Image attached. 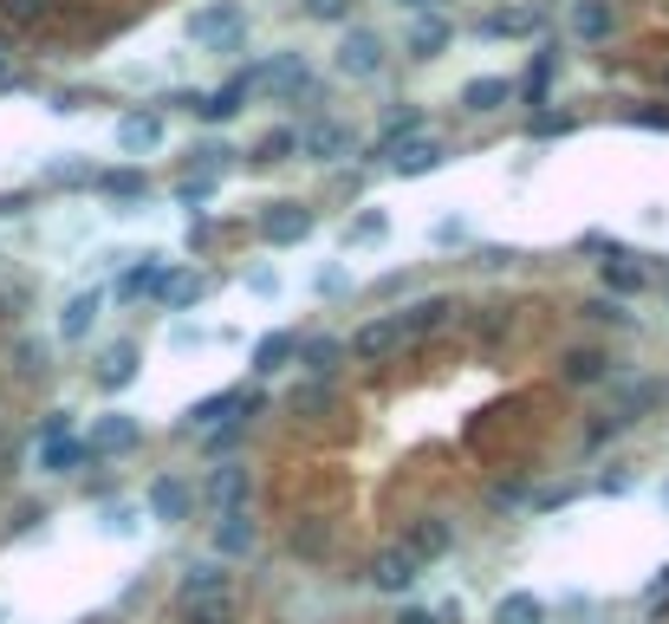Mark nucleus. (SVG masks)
I'll return each instance as SVG.
<instances>
[{"instance_id":"obj_1","label":"nucleus","mask_w":669,"mask_h":624,"mask_svg":"<svg viewBox=\"0 0 669 624\" xmlns=\"http://www.w3.org/2000/svg\"><path fill=\"white\" fill-rule=\"evenodd\" d=\"M241 33H247V7L241 0H215V7L189 13V39L195 46H241Z\"/></svg>"},{"instance_id":"obj_2","label":"nucleus","mask_w":669,"mask_h":624,"mask_svg":"<svg viewBox=\"0 0 669 624\" xmlns=\"http://www.w3.org/2000/svg\"><path fill=\"white\" fill-rule=\"evenodd\" d=\"M384 33L377 26H345V39H338V72L345 78H377L384 72Z\"/></svg>"},{"instance_id":"obj_3","label":"nucleus","mask_w":669,"mask_h":624,"mask_svg":"<svg viewBox=\"0 0 669 624\" xmlns=\"http://www.w3.org/2000/svg\"><path fill=\"white\" fill-rule=\"evenodd\" d=\"M247 91H260V65H247V72H234L228 85H215V91H202V104H195V117H202V124H234V117L247 111Z\"/></svg>"},{"instance_id":"obj_4","label":"nucleus","mask_w":669,"mask_h":624,"mask_svg":"<svg viewBox=\"0 0 669 624\" xmlns=\"http://www.w3.org/2000/svg\"><path fill=\"white\" fill-rule=\"evenodd\" d=\"M449 46H455V20H449V13H416V20H410V33H403V52H410L416 65L442 59Z\"/></svg>"},{"instance_id":"obj_5","label":"nucleus","mask_w":669,"mask_h":624,"mask_svg":"<svg viewBox=\"0 0 669 624\" xmlns=\"http://www.w3.org/2000/svg\"><path fill=\"white\" fill-rule=\"evenodd\" d=\"M143 508H150V521L182 527V521L195 514V488H189L182 475H156V482H150V495H143Z\"/></svg>"},{"instance_id":"obj_6","label":"nucleus","mask_w":669,"mask_h":624,"mask_svg":"<svg viewBox=\"0 0 669 624\" xmlns=\"http://www.w3.org/2000/svg\"><path fill=\"white\" fill-rule=\"evenodd\" d=\"M260 91H273V98H306V91H312L306 52H273V59L260 65Z\"/></svg>"},{"instance_id":"obj_7","label":"nucleus","mask_w":669,"mask_h":624,"mask_svg":"<svg viewBox=\"0 0 669 624\" xmlns=\"http://www.w3.org/2000/svg\"><path fill=\"white\" fill-rule=\"evenodd\" d=\"M416 137H429V111H423V104H403V111H390V117H384V130L371 137V156H384V163H390V156H397L403 143H416Z\"/></svg>"},{"instance_id":"obj_8","label":"nucleus","mask_w":669,"mask_h":624,"mask_svg":"<svg viewBox=\"0 0 669 624\" xmlns=\"http://www.w3.org/2000/svg\"><path fill=\"white\" fill-rule=\"evenodd\" d=\"M163 137H169L163 111H130V117H117V156H156Z\"/></svg>"},{"instance_id":"obj_9","label":"nucleus","mask_w":669,"mask_h":624,"mask_svg":"<svg viewBox=\"0 0 669 624\" xmlns=\"http://www.w3.org/2000/svg\"><path fill=\"white\" fill-rule=\"evenodd\" d=\"M260 234H267L273 247H299V241L312 234V208H306V202H267V208H260Z\"/></svg>"},{"instance_id":"obj_10","label":"nucleus","mask_w":669,"mask_h":624,"mask_svg":"<svg viewBox=\"0 0 669 624\" xmlns=\"http://www.w3.org/2000/svg\"><path fill=\"white\" fill-rule=\"evenodd\" d=\"M416 580H423V560H416L410 547H384V553L371 560V586H377V593H390V599H397V593H410Z\"/></svg>"},{"instance_id":"obj_11","label":"nucleus","mask_w":669,"mask_h":624,"mask_svg":"<svg viewBox=\"0 0 669 624\" xmlns=\"http://www.w3.org/2000/svg\"><path fill=\"white\" fill-rule=\"evenodd\" d=\"M546 26V7H533V0H520V7H494V13H481V33L488 39H533Z\"/></svg>"},{"instance_id":"obj_12","label":"nucleus","mask_w":669,"mask_h":624,"mask_svg":"<svg viewBox=\"0 0 669 624\" xmlns=\"http://www.w3.org/2000/svg\"><path fill=\"white\" fill-rule=\"evenodd\" d=\"M137 443H143V423H137L130 410H111V417L91 423V456H124V449H137Z\"/></svg>"},{"instance_id":"obj_13","label":"nucleus","mask_w":669,"mask_h":624,"mask_svg":"<svg viewBox=\"0 0 669 624\" xmlns=\"http://www.w3.org/2000/svg\"><path fill=\"white\" fill-rule=\"evenodd\" d=\"M254 547H260V527H254L247 508H234V514L215 521V560H247Z\"/></svg>"},{"instance_id":"obj_14","label":"nucleus","mask_w":669,"mask_h":624,"mask_svg":"<svg viewBox=\"0 0 669 624\" xmlns=\"http://www.w3.org/2000/svg\"><path fill=\"white\" fill-rule=\"evenodd\" d=\"M202 293H208V273H195V267H169V280L156 286L163 313H195V306H202Z\"/></svg>"},{"instance_id":"obj_15","label":"nucleus","mask_w":669,"mask_h":624,"mask_svg":"<svg viewBox=\"0 0 669 624\" xmlns=\"http://www.w3.org/2000/svg\"><path fill=\"white\" fill-rule=\"evenodd\" d=\"M397 319H403L410 339H429V332H442V326L455 319V300H449V293H429V300H410Z\"/></svg>"},{"instance_id":"obj_16","label":"nucleus","mask_w":669,"mask_h":624,"mask_svg":"<svg viewBox=\"0 0 669 624\" xmlns=\"http://www.w3.org/2000/svg\"><path fill=\"white\" fill-rule=\"evenodd\" d=\"M403 339H410V332H403V319H397V313H384V319H371V326H358V339H351V352L377 365V358H390V352H397Z\"/></svg>"},{"instance_id":"obj_17","label":"nucleus","mask_w":669,"mask_h":624,"mask_svg":"<svg viewBox=\"0 0 669 624\" xmlns=\"http://www.w3.org/2000/svg\"><path fill=\"white\" fill-rule=\"evenodd\" d=\"M85 462H91V436H78V430L39 443V469H46V475H78Z\"/></svg>"},{"instance_id":"obj_18","label":"nucleus","mask_w":669,"mask_h":624,"mask_svg":"<svg viewBox=\"0 0 669 624\" xmlns=\"http://www.w3.org/2000/svg\"><path fill=\"white\" fill-rule=\"evenodd\" d=\"M403 547L429 566V560H442V553L455 547V527H449L442 514H423V521H410V540H403Z\"/></svg>"},{"instance_id":"obj_19","label":"nucleus","mask_w":669,"mask_h":624,"mask_svg":"<svg viewBox=\"0 0 669 624\" xmlns=\"http://www.w3.org/2000/svg\"><path fill=\"white\" fill-rule=\"evenodd\" d=\"M215 593H228V560H195V566H182V586H176V599L189 606V599H215Z\"/></svg>"},{"instance_id":"obj_20","label":"nucleus","mask_w":669,"mask_h":624,"mask_svg":"<svg viewBox=\"0 0 669 624\" xmlns=\"http://www.w3.org/2000/svg\"><path fill=\"white\" fill-rule=\"evenodd\" d=\"M572 33H579L586 46H605V39L618 33V7H612V0H572Z\"/></svg>"},{"instance_id":"obj_21","label":"nucleus","mask_w":669,"mask_h":624,"mask_svg":"<svg viewBox=\"0 0 669 624\" xmlns=\"http://www.w3.org/2000/svg\"><path fill=\"white\" fill-rule=\"evenodd\" d=\"M507 98H520V78L488 72V78H468V85H462V111H501Z\"/></svg>"},{"instance_id":"obj_22","label":"nucleus","mask_w":669,"mask_h":624,"mask_svg":"<svg viewBox=\"0 0 669 624\" xmlns=\"http://www.w3.org/2000/svg\"><path fill=\"white\" fill-rule=\"evenodd\" d=\"M351 150H358V130L338 124V117L319 124V130H306V156H312V163H338V156H351Z\"/></svg>"},{"instance_id":"obj_23","label":"nucleus","mask_w":669,"mask_h":624,"mask_svg":"<svg viewBox=\"0 0 669 624\" xmlns=\"http://www.w3.org/2000/svg\"><path fill=\"white\" fill-rule=\"evenodd\" d=\"M599 273H605V293H612V300H638V293L651 286V273H644L631 254H612V260H599Z\"/></svg>"},{"instance_id":"obj_24","label":"nucleus","mask_w":669,"mask_h":624,"mask_svg":"<svg viewBox=\"0 0 669 624\" xmlns=\"http://www.w3.org/2000/svg\"><path fill=\"white\" fill-rule=\"evenodd\" d=\"M98 313H104V293L91 286V293H78L65 313H59V339L65 345H78V339H91V326H98Z\"/></svg>"},{"instance_id":"obj_25","label":"nucleus","mask_w":669,"mask_h":624,"mask_svg":"<svg viewBox=\"0 0 669 624\" xmlns=\"http://www.w3.org/2000/svg\"><path fill=\"white\" fill-rule=\"evenodd\" d=\"M130 384H137V345L117 339V345L98 358V391H130Z\"/></svg>"},{"instance_id":"obj_26","label":"nucleus","mask_w":669,"mask_h":624,"mask_svg":"<svg viewBox=\"0 0 669 624\" xmlns=\"http://www.w3.org/2000/svg\"><path fill=\"white\" fill-rule=\"evenodd\" d=\"M559 378H566V384H605V378H612V358H605L599 345H572V352L559 358Z\"/></svg>"},{"instance_id":"obj_27","label":"nucleus","mask_w":669,"mask_h":624,"mask_svg":"<svg viewBox=\"0 0 669 624\" xmlns=\"http://www.w3.org/2000/svg\"><path fill=\"white\" fill-rule=\"evenodd\" d=\"M390 169H397V176H429V169H442V137L429 130V137L403 143V150L390 156Z\"/></svg>"},{"instance_id":"obj_28","label":"nucleus","mask_w":669,"mask_h":624,"mask_svg":"<svg viewBox=\"0 0 669 624\" xmlns=\"http://www.w3.org/2000/svg\"><path fill=\"white\" fill-rule=\"evenodd\" d=\"M163 280H169V260H163V254H137V267L117 280V300H143V293H156Z\"/></svg>"},{"instance_id":"obj_29","label":"nucleus","mask_w":669,"mask_h":624,"mask_svg":"<svg viewBox=\"0 0 669 624\" xmlns=\"http://www.w3.org/2000/svg\"><path fill=\"white\" fill-rule=\"evenodd\" d=\"M299 345H306V339H293V332H267V339L254 345V371H260V378H273V371L299 365Z\"/></svg>"},{"instance_id":"obj_30","label":"nucleus","mask_w":669,"mask_h":624,"mask_svg":"<svg viewBox=\"0 0 669 624\" xmlns=\"http://www.w3.org/2000/svg\"><path fill=\"white\" fill-rule=\"evenodd\" d=\"M208 501H215L221 514L247 508V469H241V462H221V469L208 475Z\"/></svg>"},{"instance_id":"obj_31","label":"nucleus","mask_w":669,"mask_h":624,"mask_svg":"<svg viewBox=\"0 0 669 624\" xmlns=\"http://www.w3.org/2000/svg\"><path fill=\"white\" fill-rule=\"evenodd\" d=\"M553 72H559V52H553V46H540V59H533V65H527V78H520V98H527V104H546Z\"/></svg>"},{"instance_id":"obj_32","label":"nucleus","mask_w":669,"mask_h":624,"mask_svg":"<svg viewBox=\"0 0 669 624\" xmlns=\"http://www.w3.org/2000/svg\"><path fill=\"white\" fill-rule=\"evenodd\" d=\"M98 182H104V195H111V202H143V195H150V176H143L137 163H124V169H104Z\"/></svg>"},{"instance_id":"obj_33","label":"nucleus","mask_w":669,"mask_h":624,"mask_svg":"<svg viewBox=\"0 0 669 624\" xmlns=\"http://www.w3.org/2000/svg\"><path fill=\"white\" fill-rule=\"evenodd\" d=\"M345 352H351V345H338V339H306V345H299V365H306L312 378H332V371L345 365Z\"/></svg>"},{"instance_id":"obj_34","label":"nucleus","mask_w":669,"mask_h":624,"mask_svg":"<svg viewBox=\"0 0 669 624\" xmlns=\"http://www.w3.org/2000/svg\"><path fill=\"white\" fill-rule=\"evenodd\" d=\"M221 417H241V391H215V397H202V404H189V430H208V423H221Z\"/></svg>"},{"instance_id":"obj_35","label":"nucleus","mask_w":669,"mask_h":624,"mask_svg":"<svg viewBox=\"0 0 669 624\" xmlns=\"http://www.w3.org/2000/svg\"><path fill=\"white\" fill-rule=\"evenodd\" d=\"M494 624H546V599H533V593H507V599L494 606Z\"/></svg>"},{"instance_id":"obj_36","label":"nucleus","mask_w":669,"mask_h":624,"mask_svg":"<svg viewBox=\"0 0 669 624\" xmlns=\"http://www.w3.org/2000/svg\"><path fill=\"white\" fill-rule=\"evenodd\" d=\"M384 234H390V215H384V208H364V215L345 221V247H371V241H384Z\"/></svg>"},{"instance_id":"obj_37","label":"nucleus","mask_w":669,"mask_h":624,"mask_svg":"<svg viewBox=\"0 0 669 624\" xmlns=\"http://www.w3.org/2000/svg\"><path fill=\"white\" fill-rule=\"evenodd\" d=\"M13 371H20L26 384L46 378V371H52V345H46V339H20V345H13Z\"/></svg>"},{"instance_id":"obj_38","label":"nucleus","mask_w":669,"mask_h":624,"mask_svg":"<svg viewBox=\"0 0 669 624\" xmlns=\"http://www.w3.org/2000/svg\"><path fill=\"white\" fill-rule=\"evenodd\" d=\"M182 624H234V599L215 593V599H189L182 606Z\"/></svg>"},{"instance_id":"obj_39","label":"nucleus","mask_w":669,"mask_h":624,"mask_svg":"<svg viewBox=\"0 0 669 624\" xmlns=\"http://www.w3.org/2000/svg\"><path fill=\"white\" fill-rule=\"evenodd\" d=\"M293 150H306V137H299V130H267V137H260V150H254V156H260V163H286V156H293Z\"/></svg>"},{"instance_id":"obj_40","label":"nucleus","mask_w":669,"mask_h":624,"mask_svg":"<svg viewBox=\"0 0 669 624\" xmlns=\"http://www.w3.org/2000/svg\"><path fill=\"white\" fill-rule=\"evenodd\" d=\"M228 156H234L228 143H195V150H189V169H195V176H221Z\"/></svg>"},{"instance_id":"obj_41","label":"nucleus","mask_w":669,"mask_h":624,"mask_svg":"<svg viewBox=\"0 0 669 624\" xmlns=\"http://www.w3.org/2000/svg\"><path fill=\"white\" fill-rule=\"evenodd\" d=\"M0 13H7L13 26H39V20L52 13V0H0Z\"/></svg>"},{"instance_id":"obj_42","label":"nucleus","mask_w":669,"mask_h":624,"mask_svg":"<svg viewBox=\"0 0 669 624\" xmlns=\"http://www.w3.org/2000/svg\"><path fill=\"white\" fill-rule=\"evenodd\" d=\"M579 313H586V319H592V326H625V319H631V313H625V306H618V300H612V293H605V300H586V306H579Z\"/></svg>"},{"instance_id":"obj_43","label":"nucleus","mask_w":669,"mask_h":624,"mask_svg":"<svg viewBox=\"0 0 669 624\" xmlns=\"http://www.w3.org/2000/svg\"><path fill=\"white\" fill-rule=\"evenodd\" d=\"M98 527H104V534H117V540H130V534H137V508H124V501H117V508H104V521H98Z\"/></svg>"},{"instance_id":"obj_44","label":"nucleus","mask_w":669,"mask_h":624,"mask_svg":"<svg viewBox=\"0 0 669 624\" xmlns=\"http://www.w3.org/2000/svg\"><path fill=\"white\" fill-rule=\"evenodd\" d=\"M527 130H533V137H566V130H572V117H566V111H533V124H527Z\"/></svg>"},{"instance_id":"obj_45","label":"nucleus","mask_w":669,"mask_h":624,"mask_svg":"<svg viewBox=\"0 0 669 624\" xmlns=\"http://www.w3.org/2000/svg\"><path fill=\"white\" fill-rule=\"evenodd\" d=\"M319 547H325V527H319V521H306V527H293V553H306V560H312Z\"/></svg>"},{"instance_id":"obj_46","label":"nucleus","mask_w":669,"mask_h":624,"mask_svg":"<svg viewBox=\"0 0 669 624\" xmlns=\"http://www.w3.org/2000/svg\"><path fill=\"white\" fill-rule=\"evenodd\" d=\"M306 20H351V0H306Z\"/></svg>"},{"instance_id":"obj_47","label":"nucleus","mask_w":669,"mask_h":624,"mask_svg":"<svg viewBox=\"0 0 669 624\" xmlns=\"http://www.w3.org/2000/svg\"><path fill=\"white\" fill-rule=\"evenodd\" d=\"M625 124H644V130H669V104H651V111H625Z\"/></svg>"},{"instance_id":"obj_48","label":"nucleus","mask_w":669,"mask_h":624,"mask_svg":"<svg viewBox=\"0 0 669 624\" xmlns=\"http://www.w3.org/2000/svg\"><path fill=\"white\" fill-rule=\"evenodd\" d=\"M176 195H182V202H208V195H215V176H189Z\"/></svg>"},{"instance_id":"obj_49","label":"nucleus","mask_w":669,"mask_h":624,"mask_svg":"<svg viewBox=\"0 0 669 624\" xmlns=\"http://www.w3.org/2000/svg\"><path fill=\"white\" fill-rule=\"evenodd\" d=\"M52 436H72V410H52V417L39 423V443H52Z\"/></svg>"},{"instance_id":"obj_50","label":"nucleus","mask_w":669,"mask_h":624,"mask_svg":"<svg viewBox=\"0 0 669 624\" xmlns=\"http://www.w3.org/2000/svg\"><path fill=\"white\" fill-rule=\"evenodd\" d=\"M247 293H260V300H267V293H280V273H267V267H254V273H247Z\"/></svg>"},{"instance_id":"obj_51","label":"nucleus","mask_w":669,"mask_h":624,"mask_svg":"<svg viewBox=\"0 0 669 624\" xmlns=\"http://www.w3.org/2000/svg\"><path fill=\"white\" fill-rule=\"evenodd\" d=\"M312 286H319V293H345V286H351V280H345V273H338V267H319V280H312Z\"/></svg>"},{"instance_id":"obj_52","label":"nucleus","mask_w":669,"mask_h":624,"mask_svg":"<svg viewBox=\"0 0 669 624\" xmlns=\"http://www.w3.org/2000/svg\"><path fill=\"white\" fill-rule=\"evenodd\" d=\"M267 410V391H241V417L234 423H247V417H260Z\"/></svg>"},{"instance_id":"obj_53","label":"nucleus","mask_w":669,"mask_h":624,"mask_svg":"<svg viewBox=\"0 0 669 624\" xmlns=\"http://www.w3.org/2000/svg\"><path fill=\"white\" fill-rule=\"evenodd\" d=\"M651 606H657V612H669V566L651 580Z\"/></svg>"},{"instance_id":"obj_54","label":"nucleus","mask_w":669,"mask_h":624,"mask_svg":"<svg viewBox=\"0 0 669 624\" xmlns=\"http://www.w3.org/2000/svg\"><path fill=\"white\" fill-rule=\"evenodd\" d=\"M397 624H442L436 612H423V606H410V612H397Z\"/></svg>"},{"instance_id":"obj_55","label":"nucleus","mask_w":669,"mask_h":624,"mask_svg":"<svg viewBox=\"0 0 669 624\" xmlns=\"http://www.w3.org/2000/svg\"><path fill=\"white\" fill-rule=\"evenodd\" d=\"M397 7H410V13H429V7H436V0H397Z\"/></svg>"},{"instance_id":"obj_56","label":"nucleus","mask_w":669,"mask_h":624,"mask_svg":"<svg viewBox=\"0 0 669 624\" xmlns=\"http://www.w3.org/2000/svg\"><path fill=\"white\" fill-rule=\"evenodd\" d=\"M0 85H13V65H7V52H0Z\"/></svg>"},{"instance_id":"obj_57","label":"nucleus","mask_w":669,"mask_h":624,"mask_svg":"<svg viewBox=\"0 0 669 624\" xmlns=\"http://www.w3.org/2000/svg\"><path fill=\"white\" fill-rule=\"evenodd\" d=\"M664 508H669V482H664Z\"/></svg>"}]
</instances>
